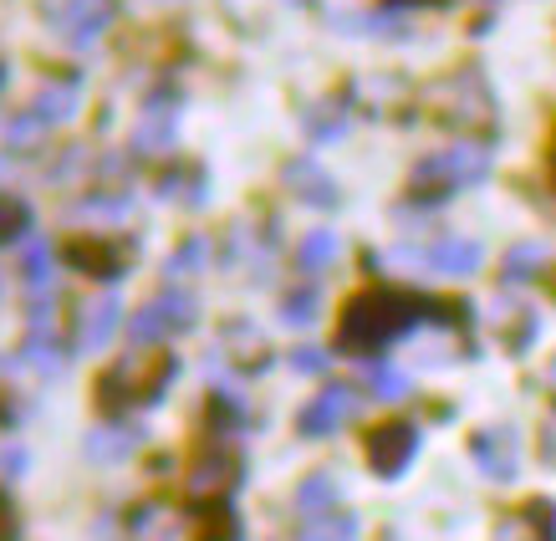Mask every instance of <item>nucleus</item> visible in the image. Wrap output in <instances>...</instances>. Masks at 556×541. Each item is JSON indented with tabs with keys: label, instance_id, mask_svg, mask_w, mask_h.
Instances as JSON below:
<instances>
[{
	"label": "nucleus",
	"instance_id": "39",
	"mask_svg": "<svg viewBox=\"0 0 556 541\" xmlns=\"http://www.w3.org/2000/svg\"><path fill=\"white\" fill-rule=\"evenodd\" d=\"M546 389L556 393V357H552V368H546Z\"/></svg>",
	"mask_w": 556,
	"mask_h": 541
},
{
	"label": "nucleus",
	"instance_id": "37",
	"mask_svg": "<svg viewBox=\"0 0 556 541\" xmlns=\"http://www.w3.org/2000/svg\"><path fill=\"white\" fill-rule=\"evenodd\" d=\"M291 368L296 373H321L327 368V353H321V348H296V353H291Z\"/></svg>",
	"mask_w": 556,
	"mask_h": 541
},
{
	"label": "nucleus",
	"instance_id": "9",
	"mask_svg": "<svg viewBox=\"0 0 556 541\" xmlns=\"http://www.w3.org/2000/svg\"><path fill=\"white\" fill-rule=\"evenodd\" d=\"M143 440H149V429H143V424L108 419V424H98V429H87L83 455L92 460V465H123L128 455H138V450H143Z\"/></svg>",
	"mask_w": 556,
	"mask_h": 541
},
{
	"label": "nucleus",
	"instance_id": "23",
	"mask_svg": "<svg viewBox=\"0 0 556 541\" xmlns=\"http://www.w3.org/2000/svg\"><path fill=\"white\" fill-rule=\"evenodd\" d=\"M204 511V526H200V541H240V516L230 511V501L219 495V501H210Z\"/></svg>",
	"mask_w": 556,
	"mask_h": 541
},
{
	"label": "nucleus",
	"instance_id": "20",
	"mask_svg": "<svg viewBox=\"0 0 556 541\" xmlns=\"http://www.w3.org/2000/svg\"><path fill=\"white\" fill-rule=\"evenodd\" d=\"M21 357L31 363L41 378H56V373L67 368V348H56V338H51V327L41 332V327H31V338H26V348H21Z\"/></svg>",
	"mask_w": 556,
	"mask_h": 541
},
{
	"label": "nucleus",
	"instance_id": "6",
	"mask_svg": "<svg viewBox=\"0 0 556 541\" xmlns=\"http://www.w3.org/2000/svg\"><path fill=\"white\" fill-rule=\"evenodd\" d=\"M404 266H419L429 276H475L485 251H480V240H465V236H444L434 246H424V251H399Z\"/></svg>",
	"mask_w": 556,
	"mask_h": 541
},
{
	"label": "nucleus",
	"instance_id": "26",
	"mask_svg": "<svg viewBox=\"0 0 556 541\" xmlns=\"http://www.w3.org/2000/svg\"><path fill=\"white\" fill-rule=\"evenodd\" d=\"M357 537V516L353 511H332L321 521H302V541H353Z\"/></svg>",
	"mask_w": 556,
	"mask_h": 541
},
{
	"label": "nucleus",
	"instance_id": "16",
	"mask_svg": "<svg viewBox=\"0 0 556 541\" xmlns=\"http://www.w3.org/2000/svg\"><path fill=\"white\" fill-rule=\"evenodd\" d=\"M236 486H240V465L230 455H210L200 470L189 475V495H210V501L230 495Z\"/></svg>",
	"mask_w": 556,
	"mask_h": 541
},
{
	"label": "nucleus",
	"instance_id": "14",
	"mask_svg": "<svg viewBox=\"0 0 556 541\" xmlns=\"http://www.w3.org/2000/svg\"><path fill=\"white\" fill-rule=\"evenodd\" d=\"M546 266H552L546 240H521V246H510L506 261H501V281H506V287H521V281H536V276H546Z\"/></svg>",
	"mask_w": 556,
	"mask_h": 541
},
{
	"label": "nucleus",
	"instance_id": "33",
	"mask_svg": "<svg viewBox=\"0 0 556 541\" xmlns=\"http://www.w3.org/2000/svg\"><path fill=\"white\" fill-rule=\"evenodd\" d=\"M83 159H87V149H83V143H72V149L62 153L56 164H51V185H67V179H72V169H77Z\"/></svg>",
	"mask_w": 556,
	"mask_h": 541
},
{
	"label": "nucleus",
	"instance_id": "25",
	"mask_svg": "<svg viewBox=\"0 0 556 541\" xmlns=\"http://www.w3.org/2000/svg\"><path fill=\"white\" fill-rule=\"evenodd\" d=\"M31 204L16 194H0V246H16L21 236H31Z\"/></svg>",
	"mask_w": 556,
	"mask_h": 541
},
{
	"label": "nucleus",
	"instance_id": "30",
	"mask_svg": "<svg viewBox=\"0 0 556 541\" xmlns=\"http://www.w3.org/2000/svg\"><path fill=\"white\" fill-rule=\"evenodd\" d=\"M159 194H164V200L200 204V200H204V179H200V169H174V174H164V179H159Z\"/></svg>",
	"mask_w": 556,
	"mask_h": 541
},
{
	"label": "nucleus",
	"instance_id": "11",
	"mask_svg": "<svg viewBox=\"0 0 556 541\" xmlns=\"http://www.w3.org/2000/svg\"><path fill=\"white\" fill-rule=\"evenodd\" d=\"M118 322H123V302H118V297H98V302H87L83 312H77L72 348H77V353H98V348H108V342H113V332H118Z\"/></svg>",
	"mask_w": 556,
	"mask_h": 541
},
{
	"label": "nucleus",
	"instance_id": "31",
	"mask_svg": "<svg viewBox=\"0 0 556 541\" xmlns=\"http://www.w3.org/2000/svg\"><path fill=\"white\" fill-rule=\"evenodd\" d=\"M317 312H321V297L312 287L291 291L287 302H281V322H287V327H312V322H317Z\"/></svg>",
	"mask_w": 556,
	"mask_h": 541
},
{
	"label": "nucleus",
	"instance_id": "32",
	"mask_svg": "<svg viewBox=\"0 0 556 541\" xmlns=\"http://www.w3.org/2000/svg\"><path fill=\"white\" fill-rule=\"evenodd\" d=\"M51 266H56L51 246H31V251H26V261H21V276H26L31 287H41V281H51Z\"/></svg>",
	"mask_w": 556,
	"mask_h": 541
},
{
	"label": "nucleus",
	"instance_id": "19",
	"mask_svg": "<svg viewBox=\"0 0 556 541\" xmlns=\"http://www.w3.org/2000/svg\"><path fill=\"white\" fill-rule=\"evenodd\" d=\"M153 312H159V322H164V332H189L194 322H200V302L189 297V291H164V297H153Z\"/></svg>",
	"mask_w": 556,
	"mask_h": 541
},
{
	"label": "nucleus",
	"instance_id": "27",
	"mask_svg": "<svg viewBox=\"0 0 556 541\" xmlns=\"http://www.w3.org/2000/svg\"><path fill=\"white\" fill-rule=\"evenodd\" d=\"M128 194H87V200H77L72 204V215H92V221H102V225H118V221H128Z\"/></svg>",
	"mask_w": 556,
	"mask_h": 541
},
{
	"label": "nucleus",
	"instance_id": "17",
	"mask_svg": "<svg viewBox=\"0 0 556 541\" xmlns=\"http://www.w3.org/2000/svg\"><path fill=\"white\" fill-rule=\"evenodd\" d=\"M134 149L138 153L174 149V118H169V108H164V98H153L149 108H143V118H138V128H134Z\"/></svg>",
	"mask_w": 556,
	"mask_h": 541
},
{
	"label": "nucleus",
	"instance_id": "35",
	"mask_svg": "<svg viewBox=\"0 0 556 541\" xmlns=\"http://www.w3.org/2000/svg\"><path fill=\"white\" fill-rule=\"evenodd\" d=\"M26 465H31V455H26L21 444H11V450H0V475H5V480H16V475H26Z\"/></svg>",
	"mask_w": 556,
	"mask_h": 541
},
{
	"label": "nucleus",
	"instance_id": "4",
	"mask_svg": "<svg viewBox=\"0 0 556 541\" xmlns=\"http://www.w3.org/2000/svg\"><path fill=\"white\" fill-rule=\"evenodd\" d=\"M414 455H419V424L414 419L378 424V429L368 435V465L383 475V480L404 475L408 465H414Z\"/></svg>",
	"mask_w": 556,
	"mask_h": 541
},
{
	"label": "nucleus",
	"instance_id": "41",
	"mask_svg": "<svg viewBox=\"0 0 556 541\" xmlns=\"http://www.w3.org/2000/svg\"><path fill=\"white\" fill-rule=\"evenodd\" d=\"M291 5H312V0H291Z\"/></svg>",
	"mask_w": 556,
	"mask_h": 541
},
{
	"label": "nucleus",
	"instance_id": "22",
	"mask_svg": "<svg viewBox=\"0 0 556 541\" xmlns=\"http://www.w3.org/2000/svg\"><path fill=\"white\" fill-rule=\"evenodd\" d=\"M47 128L51 123L41 118V113H16V118L5 123V149L11 153H36V149H47Z\"/></svg>",
	"mask_w": 556,
	"mask_h": 541
},
{
	"label": "nucleus",
	"instance_id": "15",
	"mask_svg": "<svg viewBox=\"0 0 556 541\" xmlns=\"http://www.w3.org/2000/svg\"><path fill=\"white\" fill-rule=\"evenodd\" d=\"M332 511H338V475L332 470L306 475L302 486H296V516H302V521H321V516H332Z\"/></svg>",
	"mask_w": 556,
	"mask_h": 541
},
{
	"label": "nucleus",
	"instance_id": "36",
	"mask_svg": "<svg viewBox=\"0 0 556 541\" xmlns=\"http://www.w3.org/2000/svg\"><path fill=\"white\" fill-rule=\"evenodd\" d=\"M51 317H56V302L36 291L31 302H26V322H31V327H51Z\"/></svg>",
	"mask_w": 556,
	"mask_h": 541
},
{
	"label": "nucleus",
	"instance_id": "40",
	"mask_svg": "<svg viewBox=\"0 0 556 541\" xmlns=\"http://www.w3.org/2000/svg\"><path fill=\"white\" fill-rule=\"evenodd\" d=\"M0 87H5V62H0Z\"/></svg>",
	"mask_w": 556,
	"mask_h": 541
},
{
	"label": "nucleus",
	"instance_id": "1",
	"mask_svg": "<svg viewBox=\"0 0 556 541\" xmlns=\"http://www.w3.org/2000/svg\"><path fill=\"white\" fill-rule=\"evenodd\" d=\"M465 327L470 312L439 297H414V291H363L342 306L338 322V353L353 357H378L399 338H408L414 327Z\"/></svg>",
	"mask_w": 556,
	"mask_h": 541
},
{
	"label": "nucleus",
	"instance_id": "3",
	"mask_svg": "<svg viewBox=\"0 0 556 541\" xmlns=\"http://www.w3.org/2000/svg\"><path fill=\"white\" fill-rule=\"evenodd\" d=\"M485 174H490L485 143H455V149L429 153V159L414 164V194H419L424 204H439V200H450L455 189L480 185Z\"/></svg>",
	"mask_w": 556,
	"mask_h": 541
},
{
	"label": "nucleus",
	"instance_id": "28",
	"mask_svg": "<svg viewBox=\"0 0 556 541\" xmlns=\"http://www.w3.org/2000/svg\"><path fill=\"white\" fill-rule=\"evenodd\" d=\"M204 261H210V240L204 236H189L179 251L164 261V276L169 281H179V276H194V270H204Z\"/></svg>",
	"mask_w": 556,
	"mask_h": 541
},
{
	"label": "nucleus",
	"instance_id": "8",
	"mask_svg": "<svg viewBox=\"0 0 556 541\" xmlns=\"http://www.w3.org/2000/svg\"><path fill=\"white\" fill-rule=\"evenodd\" d=\"M470 455L490 480H516V470H521V440H516L510 424H490V429H480V435L470 440Z\"/></svg>",
	"mask_w": 556,
	"mask_h": 541
},
{
	"label": "nucleus",
	"instance_id": "13",
	"mask_svg": "<svg viewBox=\"0 0 556 541\" xmlns=\"http://www.w3.org/2000/svg\"><path fill=\"white\" fill-rule=\"evenodd\" d=\"M92 399H98V414L102 419H128V404H138V389H134V363L123 357L118 368H108L98 378V389H92Z\"/></svg>",
	"mask_w": 556,
	"mask_h": 541
},
{
	"label": "nucleus",
	"instance_id": "34",
	"mask_svg": "<svg viewBox=\"0 0 556 541\" xmlns=\"http://www.w3.org/2000/svg\"><path fill=\"white\" fill-rule=\"evenodd\" d=\"M21 537V516H16V501L0 491V541H16Z\"/></svg>",
	"mask_w": 556,
	"mask_h": 541
},
{
	"label": "nucleus",
	"instance_id": "21",
	"mask_svg": "<svg viewBox=\"0 0 556 541\" xmlns=\"http://www.w3.org/2000/svg\"><path fill=\"white\" fill-rule=\"evenodd\" d=\"M338 236L332 230H306L302 246H296V270H306V276H317V270H327L332 261H338Z\"/></svg>",
	"mask_w": 556,
	"mask_h": 541
},
{
	"label": "nucleus",
	"instance_id": "18",
	"mask_svg": "<svg viewBox=\"0 0 556 541\" xmlns=\"http://www.w3.org/2000/svg\"><path fill=\"white\" fill-rule=\"evenodd\" d=\"M302 128L312 143H338L348 134V113H342V102H312L302 113Z\"/></svg>",
	"mask_w": 556,
	"mask_h": 541
},
{
	"label": "nucleus",
	"instance_id": "10",
	"mask_svg": "<svg viewBox=\"0 0 556 541\" xmlns=\"http://www.w3.org/2000/svg\"><path fill=\"white\" fill-rule=\"evenodd\" d=\"M113 16H118V0H67V11H56V32L83 51L113 26Z\"/></svg>",
	"mask_w": 556,
	"mask_h": 541
},
{
	"label": "nucleus",
	"instance_id": "7",
	"mask_svg": "<svg viewBox=\"0 0 556 541\" xmlns=\"http://www.w3.org/2000/svg\"><path fill=\"white\" fill-rule=\"evenodd\" d=\"M67 266L83 270V276H98V281H118L134 270V246L123 240H72L67 246Z\"/></svg>",
	"mask_w": 556,
	"mask_h": 541
},
{
	"label": "nucleus",
	"instance_id": "12",
	"mask_svg": "<svg viewBox=\"0 0 556 541\" xmlns=\"http://www.w3.org/2000/svg\"><path fill=\"white\" fill-rule=\"evenodd\" d=\"M281 179H287L291 194H296L302 204H312V210H332V204H338L332 174L321 169V164H312V159H291L287 169H281Z\"/></svg>",
	"mask_w": 556,
	"mask_h": 541
},
{
	"label": "nucleus",
	"instance_id": "5",
	"mask_svg": "<svg viewBox=\"0 0 556 541\" xmlns=\"http://www.w3.org/2000/svg\"><path fill=\"white\" fill-rule=\"evenodd\" d=\"M353 414H357V389L353 383H327V389L296 414V435H302V440H327V435H338Z\"/></svg>",
	"mask_w": 556,
	"mask_h": 541
},
{
	"label": "nucleus",
	"instance_id": "29",
	"mask_svg": "<svg viewBox=\"0 0 556 541\" xmlns=\"http://www.w3.org/2000/svg\"><path fill=\"white\" fill-rule=\"evenodd\" d=\"M31 108H36V113H41L47 123L72 118V113H77V87H41Z\"/></svg>",
	"mask_w": 556,
	"mask_h": 541
},
{
	"label": "nucleus",
	"instance_id": "38",
	"mask_svg": "<svg viewBox=\"0 0 556 541\" xmlns=\"http://www.w3.org/2000/svg\"><path fill=\"white\" fill-rule=\"evenodd\" d=\"M541 450H546V460H556V419L546 424V435H541Z\"/></svg>",
	"mask_w": 556,
	"mask_h": 541
},
{
	"label": "nucleus",
	"instance_id": "2",
	"mask_svg": "<svg viewBox=\"0 0 556 541\" xmlns=\"http://www.w3.org/2000/svg\"><path fill=\"white\" fill-rule=\"evenodd\" d=\"M424 102H429V113H434L444 128H459V134H490V128H495V98H490L485 77L475 67L439 77V83L424 92Z\"/></svg>",
	"mask_w": 556,
	"mask_h": 541
},
{
	"label": "nucleus",
	"instance_id": "24",
	"mask_svg": "<svg viewBox=\"0 0 556 541\" xmlns=\"http://www.w3.org/2000/svg\"><path fill=\"white\" fill-rule=\"evenodd\" d=\"M368 393L378 404H399L408 399V373H399L393 363H368Z\"/></svg>",
	"mask_w": 556,
	"mask_h": 541
}]
</instances>
